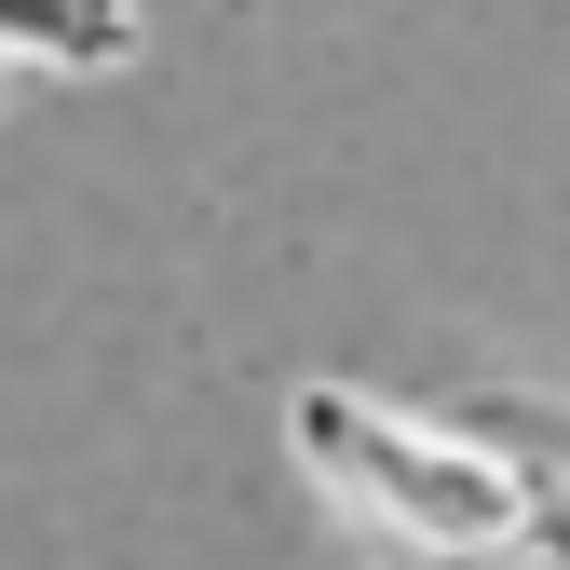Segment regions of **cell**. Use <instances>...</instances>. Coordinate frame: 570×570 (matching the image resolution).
<instances>
[{
	"label": "cell",
	"instance_id": "1",
	"mask_svg": "<svg viewBox=\"0 0 570 570\" xmlns=\"http://www.w3.org/2000/svg\"><path fill=\"white\" fill-rule=\"evenodd\" d=\"M299 449L326 475H353L367 503H394L407 530L435 543H530V475L489 449V435H421V421H367L353 394H299Z\"/></svg>",
	"mask_w": 570,
	"mask_h": 570
},
{
	"label": "cell",
	"instance_id": "2",
	"mask_svg": "<svg viewBox=\"0 0 570 570\" xmlns=\"http://www.w3.org/2000/svg\"><path fill=\"white\" fill-rule=\"evenodd\" d=\"M122 28H136L122 0H0V41H41V55H82V68L122 55Z\"/></svg>",
	"mask_w": 570,
	"mask_h": 570
}]
</instances>
